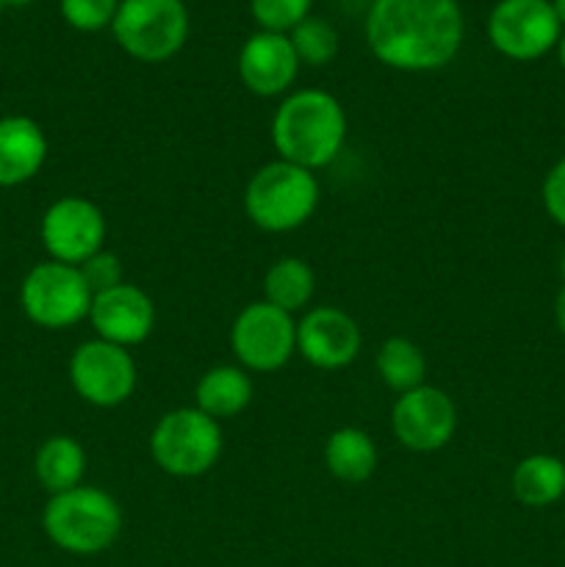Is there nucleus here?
I'll return each mask as SVG.
<instances>
[{
	"label": "nucleus",
	"mask_w": 565,
	"mask_h": 567,
	"mask_svg": "<svg viewBox=\"0 0 565 567\" xmlns=\"http://www.w3.org/2000/svg\"><path fill=\"white\" fill-rule=\"evenodd\" d=\"M6 9V6H3V0H0V11H3Z\"/></svg>",
	"instance_id": "nucleus-33"
},
{
	"label": "nucleus",
	"mask_w": 565,
	"mask_h": 567,
	"mask_svg": "<svg viewBox=\"0 0 565 567\" xmlns=\"http://www.w3.org/2000/svg\"><path fill=\"white\" fill-rule=\"evenodd\" d=\"M111 31L127 55L161 64L186 44L188 11L183 0H120Z\"/></svg>",
	"instance_id": "nucleus-6"
},
{
	"label": "nucleus",
	"mask_w": 565,
	"mask_h": 567,
	"mask_svg": "<svg viewBox=\"0 0 565 567\" xmlns=\"http://www.w3.org/2000/svg\"><path fill=\"white\" fill-rule=\"evenodd\" d=\"M316 293V275L310 264L302 258H277L275 264L266 269L264 277V302L275 305V308L286 310V313H297L310 305Z\"/></svg>",
	"instance_id": "nucleus-21"
},
{
	"label": "nucleus",
	"mask_w": 565,
	"mask_h": 567,
	"mask_svg": "<svg viewBox=\"0 0 565 567\" xmlns=\"http://www.w3.org/2000/svg\"><path fill=\"white\" fill-rule=\"evenodd\" d=\"M347 111L321 89L294 92L271 116V144L282 161L316 172L332 164L347 142Z\"/></svg>",
	"instance_id": "nucleus-2"
},
{
	"label": "nucleus",
	"mask_w": 565,
	"mask_h": 567,
	"mask_svg": "<svg viewBox=\"0 0 565 567\" xmlns=\"http://www.w3.org/2000/svg\"><path fill=\"white\" fill-rule=\"evenodd\" d=\"M83 275V280H86L89 291L94 293H103V291H111V288L122 286L125 282V277H122V260L116 252H109V249H100L97 255H92V258L86 260V264L78 266Z\"/></svg>",
	"instance_id": "nucleus-26"
},
{
	"label": "nucleus",
	"mask_w": 565,
	"mask_h": 567,
	"mask_svg": "<svg viewBox=\"0 0 565 567\" xmlns=\"http://www.w3.org/2000/svg\"><path fill=\"white\" fill-rule=\"evenodd\" d=\"M20 305L22 313L42 330H70L89 319L92 291L78 266L44 260L22 280Z\"/></svg>",
	"instance_id": "nucleus-7"
},
{
	"label": "nucleus",
	"mask_w": 565,
	"mask_h": 567,
	"mask_svg": "<svg viewBox=\"0 0 565 567\" xmlns=\"http://www.w3.org/2000/svg\"><path fill=\"white\" fill-rule=\"evenodd\" d=\"M105 233L109 225L100 205L75 194L55 199L39 225V238L50 260L70 266H81L97 255L105 244Z\"/></svg>",
	"instance_id": "nucleus-11"
},
{
	"label": "nucleus",
	"mask_w": 565,
	"mask_h": 567,
	"mask_svg": "<svg viewBox=\"0 0 565 567\" xmlns=\"http://www.w3.org/2000/svg\"><path fill=\"white\" fill-rule=\"evenodd\" d=\"M513 496L524 507L543 509L565 496V460L554 454H530L513 471Z\"/></svg>",
	"instance_id": "nucleus-20"
},
{
	"label": "nucleus",
	"mask_w": 565,
	"mask_h": 567,
	"mask_svg": "<svg viewBox=\"0 0 565 567\" xmlns=\"http://www.w3.org/2000/svg\"><path fill=\"white\" fill-rule=\"evenodd\" d=\"M325 465L343 485H363L377 471V446L358 426H341L325 443Z\"/></svg>",
	"instance_id": "nucleus-19"
},
{
	"label": "nucleus",
	"mask_w": 565,
	"mask_h": 567,
	"mask_svg": "<svg viewBox=\"0 0 565 567\" xmlns=\"http://www.w3.org/2000/svg\"><path fill=\"white\" fill-rule=\"evenodd\" d=\"M120 9V0H61V17L75 31L94 33L111 25Z\"/></svg>",
	"instance_id": "nucleus-25"
},
{
	"label": "nucleus",
	"mask_w": 565,
	"mask_h": 567,
	"mask_svg": "<svg viewBox=\"0 0 565 567\" xmlns=\"http://www.w3.org/2000/svg\"><path fill=\"white\" fill-rule=\"evenodd\" d=\"M230 349L244 371H280L297 354V321L264 299L249 302L233 321Z\"/></svg>",
	"instance_id": "nucleus-8"
},
{
	"label": "nucleus",
	"mask_w": 565,
	"mask_h": 567,
	"mask_svg": "<svg viewBox=\"0 0 565 567\" xmlns=\"http://www.w3.org/2000/svg\"><path fill=\"white\" fill-rule=\"evenodd\" d=\"M541 197L548 219L565 230V155L548 169V175L543 177Z\"/></svg>",
	"instance_id": "nucleus-27"
},
{
	"label": "nucleus",
	"mask_w": 565,
	"mask_h": 567,
	"mask_svg": "<svg viewBox=\"0 0 565 567\" xmlns=\"http://www.w3.org/2000/svg\"><path fill=\"white\" fill-rule=\"evenodd\" d=\"M299 59L286 33L260 31L238 53V78L258 97H277L297 81Z\"/></svg>",
	"instance_id": "nucleus-15"
},
{
	"label": "nucleus",
	"mask_w": 565,
	"mask_h": 567,
	"mask_svg": "<svg viewBox=\"0 0 565 567\" xmlns=\"http://www.w3.org/2000/svg\"><path fill=\"white\" fill-rule=\"evenodd\" d=\"M33 3V0H3V6H28Z\"/></svg>",
	"instance_id": "nucleus-31"
},
{
	"label": "nucleus",
	"mask_w": 565,
	"mask_h": 567,
	"mask_svg": "<svg viewBox=\"0 0 565 567\" xmlns=\"http://www.w3.org/2000/svg\"><path fill=\"white\" fill-rule=\"evenodd\" d=\"M255 396V385L249 371L242 365H214L199 377L194 388V408L203 410L208 419L225 421L236 419L249 408Z\"/></svg>",
	"instance_id": "nucleus-17"
},
{
	"label": "nucleus",
	"mask_w": 565,
	"mask_h": 567,
	"mask_svg": "<svg viewBox=\"0 0 565 567\" xmlns=\"http://www.w3.org/2000/svg\"><path fill=\"white\" fill-rule=\"evenodd\" d=\"M554 321H557L559 336L565 338V282H563V288H559L557 299H554Z\"/></svg>",
	"instance_id": "nucleus-28"
},
{
	"label": "nucleus",
	"mask_w": 565,
	"mask_h": 567,
	"mask_svg": "<svg viewBox=\"0 0 565 567\" xmlns=\"http://www.w3.org/2000/svg\"><path fill=\"white\" fill-rule=\"evenodd\" d=\"M552 9L554 14H557L559 25H565V0H552Z\"/></svg>",
	"instance_id": "nucleus-29"
},
{
	"label": "nucleus",
	"mask_w": 565,
	"mask_h": 567,
	"mask_svg": "<svg viewBox=\"0 0 565 567\" xmlns=\"http://www.w3.org/2000/svg\"><path fill=\"white\" fill-rule=\"evenodd\" d=\"M136 360L116 343L92 338L72 352L70 382L78 396L92 408L111 410L125 404L136 391Z\"/></svg>",
	"instance_id": "nucleus-9"
},
{
	"label": "nucleus",
	"mask_w": 565,
	"mask_h": 567,
	"mask_svg": "<svg viewBox=\"0 0 565 567\" xmlns=\"http://www.w3.org/2000/svg\"><path fill=\"white\" fill-rule=\"evenodd\" d=\"M33 474H37L39 485L50 493V496H59V493L72 491L83 482L86 474V452H83L81 443L70 435H53L37 449V457H33Z\"/></svg>",
	"instance_id": "nucleus-18"
},
{
	"label": "nucleus",
	"mask_w": 565,
	"mask_h": 567,
	"mask_svg": "<svg viewBox=\"0 0 565 567\" xmlns=\"http://www.w3.org/2000/svg\"><path fill=\"white\" fill-rule=\"evenodd\" d=\"M42 529L55 548L75 557H97L122 535V509L111 493L92 485L50 496L42 513Z\"/></svg>",
	"instance_id": "nucleus-3"
},
{
	"label": "nucleus",
	"mask_w": 565,
	"mask_h": 567,
	"mask_svg": "<svg viewBox=\"0 0 565 567\" xmlns=\"http://www.w3.org/2000/svg\"><path fill=\"white\" fill-rule=\"evenodd\" d=\"M377 374L393 393H408L424 385L427 358L419 343L404 336H393L377 349Z\"/></svg>",
	"instance_id": "nucleus-22"
},
{
	"label": "nucleus",
	"mask_w": 565,
	"mask_h": 567,
	"mask_svg": "<svg viewBox=\"0 0 565 567\" xmlns=\"http://www.w3.org/2000/svg\"><path fill=\"white\" fill-rule=\"evenodd\" d=\"M319 197L321 186L314 172L277 158L249 177L244 210L260 230L291 233L316 214Z\"/></svg>",
	"instance_id": "nucleus-4"
},
{
	"label": "nucleus",
	"mask_w": 565,
	"mask_h": 567,
	"mask_svg": "<svg viewBox=\"0 0 565 567\" xmlns=\"http://www.w3.org/2000/svg\"><path fill=\"white\" fill-rule=\"evenodd\" d=\"M557 50H559V66H563V70H565V33H563V37H559Z\"/></svg>",
	"instance_id": "nucleus-30"
},
{
	"label": "nucleus",
	"mask_w": 565,
	"mask_h": 567,
	"mask_svg": "<svg viewBox=\"0 0 565 567\" xmlns=\"http://www.w3.org/2000/svg\"><path fill=\"white\" fill-rule=\"evenodd\" d=\"M89 321H92L100 341L131 349L147 341L150 332H153L155 305L144 288L122 282L111 291L94 293Z\"/></svg>",
	"instance_id": "nucleus-14"
},
{
	"label": "nucleus",
	"mask_w": 565,
	"mask_h": 567,
	"mask_svg": "<svg viewBox=\"0 0 565 567\" xmlns=\"http://www.w3.org/2000/svg\"><path fill=\"white\" fill-rule=\"evenodd\" d=\"M559 28L552 0H499L487 20V37L507 59L535 61L559 42Z\"/></svg>",
	"instance_id": "nucleus-10"
},
{
	"label": "nucleus",
	"mask_w": 565,
	"mask_h": 567,
	"mask_svg": "<svg viewBox=\"0 0 565 567\" xmlns=\"http://www.w3.org/2000/svg\"><path fill=\"white\" fill-rule=\"evenodd\" d=\"M366 42L393 70H441L463 44V11L458 0H374Z\"/></svg>",
	"instance_id": "nucleus-1"
},
{
	"label": "nucleus",
	"mask_w": 565,
	"mask_h": 567,
	"mask_svg": "<svg viewBox=\"0 0 565 567\" xmlns=\"http://www.w3.org/2000/svg\"><path fill=\"white\" fill-rule=\"evenodd\" d=\"M559 275H563V280H565V249H563V255H559Z\"/></svg>",
	"instance_id": "nucleus-32"
},
{
	"label": "nucleus",
	"mask_w": 565,
	"mask_h": 567,
	"mask_svg": "<svg viewBox=\"0 0 565 567\" xmlns=\"http://www.w3.org/2000/svg\"><path fill=\"white\" fill-rule=\"evenodd\" d=\"M363 347L360 327L347 310L321 305L310 308L297 321V354H302L314 369L338 371L355 363Z\"/></svg>",
	"instance_id": "nucleus-13"
},
{
	"label": "nucleus",
	"mask_w": 565,
	"mask_h": 567,
	"mask_svg": "<svg viewBox=\"0 0 565 567\" xmlns=\"http://www.w3.org/2000/svg\"><path fill=\"white\" fill-rule=\"evenodd\" d=\"M310 3L314 0H249V9L264 31L286 33L308 17Z\"/></svg>",
	"instance_id": "nucleus-24"
},
{
	"label": "nucleus",
	"mask_w": 565,
	"mask_h": 567,
	"mask_svg": "<svg viewBox=\"0 0 565 567\" xmlns=\"http://www.w3.org/2000/svg\"><path fill=\"white\" fill-rule=\"evenodd\" d=\"M150 454L164 474L177 480L208 474L222 457L219 421L208 419L197 408L170 410L150 435Z\"/></svg>",
	"instance_id": "nucleus-5"
},
{
	"label": "nucleus",
	"mask_w": 565,
	"mask_h": 567,
	"mask_svg": "<svg viewBox=\"0 0 565 567\" xmlns=\"http://www.w3.org/2000/svg\"><path fill=\"white\" fill-rule=\"evenodd\" d=\"M391 430L410 452H438L458 432V408L446 391L424 382L413 391L399 393L391 410Z\"/></svg>",
	"instance_id": "nucleus-12"
},
{
	"label": "nucleus",
	"mask_w": 565,
	"mask_h": 567,
	"mask_svg": "<svg viewBox=\"0 0 565 567\" xmlns=\"http://www.w3.org/2000/svg\"><path fill=\"white\" fill-rule=\"evenodd\" d=\"M288 39H291L299 64L325 66L330 64L338 53L336 28H332L330 22L319 20V17H305V20L294 28Z\"/></svg>",
	"instance_id": "nucleus-23"
},
{
	"label": "nucleus",
	"mask_w": 565,
	"mask_h": 567,
	"mask_svg": "<svg viewBox=\"0 0 565 567\" xmlns=\"http://www.w3.org/2000/svg\"><path fill=\"white\" fill-rule=\"evenodd\" d=\"M48 161V136L31 116H0V188L33 181Z\"/></svg>",
	"instance_id": "nucleus-16"
}]
</instances>
